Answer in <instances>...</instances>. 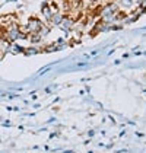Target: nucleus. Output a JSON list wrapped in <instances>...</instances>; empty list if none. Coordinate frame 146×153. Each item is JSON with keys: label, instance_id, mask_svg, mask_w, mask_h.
I'll return each mask as SVG.
<instances>
[{"label": "nucleus", "instance_id": "obj_4", "mask_svg": "<svg viewBox=\"0 0 146 153\" xmlns=\"http://www.w3.org/2000/svg\"><path fill=\"white\" fill-rule=\"evenodd\" d=\"M57 10L56 9H53V6H48V4H44L42 6V9H41V13H42V16L47 19V21H50L51 19V16H53V13H56Z\"/></svg>", "mask_w": 146, "mask_h": 153}, {"label": "nucleus", "instance_id": "obj_1", "mask_svg": "<svg viewBox=\"0 0 146 153\" xmlns=\"http://www.w3.org/2000/svg\"><path fill=\"white\" fill-rule=\"evenodd\" d=\"M4 38L6 39H9L10 42L12 41H16V39H19L21 38V31H19V25L12 22L10 25H7L6 26V31H4Z\"/></svg>", "mask_w": 146, "mask_h": 153}, {"label": "nucleus", "instance_id": "obj_5", "mask_svg": "<svg viewBox=\"0 0 146 153\" xmlns=\"http://www.w3.org/2000/svg\"><path fill=\"white\" fill-rule=\"evenodd\" d=\"M61 21H63V15L60 12H56V13H53V16H51V19H50L48 22L51 25H60Z\"/></svg>", "mask_w": 146, "mask_h": 153}, {"label": "nucleus", "instance_id": "obj_10", "mask_svg": "<svg viewBox=\"0 0 146 153\" xmlns=\"http://www.w3.org/2000/svg\"><path fill=\"white\" fill-rule=\"evenodd\" d=\"M10 50H13L15 53H24V50H25V48L19 47V45H10Z\"/></svg>", "mask_w": 146, "mask_h": 153}, {"label": "nucleus", "instance_id": "obj_9", "mask_svg": "<svg viewBox=\"0 0 146 153\" xmlns=\"http://www.w3.org/2000/svg\"><path fill=\"white\" fill-rule=\"evenodd\" d=\"M41 39H42V38L39 36V34H32V35H31V41H32L34 44L38 42V41H41Z\"/></svg>", "mask_w": 146, "mask_h": 153}, {"label": "nucleus", "instance_id": "obj_12", "mask_svg": "<svg viewBox=\"0 0 146 153\" xmlns=\"http://www.w3.org/2000/svg\"><path fill=\"white\" fill-rule=\"evenodd\" d=\"M74 1H79V0H74Z\"/></svg>", "mask_w": 146, "mask_h": 153}, {"label": "nucleus", "instance_id": "obj_3", "mask_svg": "<svg viewBox=\"0 0 146 153\" xmlns=\"http://www.w3.org/2000/svg\"><path fill=\"white\" fill-rule=\"evenodd\" d=\"M59 26L61 28V31H64L67 34V32L72 31V28L74 26V19L70 18V16H63V21H61V24Z\"/></svg>", "mask_w": 146, "mask_h": 153}, {"label": "nucleus", "instance_id": "obj_7", "mask_svg": "<svg viewBox=\"0 0 146 153\" xmlns=\"http://www.w3.org/2000/svg\"><path fill=\"white\" fill-rule=\"evenodd\" d=\"M25 54H29V56H32V54H38L39 53V50L38 48H26V50H24Z\"/></svg>", "mask_w": 146, "mask_h": 153}, {"label": "nucleus", "instance_id": "obj_8", "mask_svg": "<svg viewBox=\"0 0 146 153\" xmlns=\"http://www.w3.org/2000/svg\"><path fill=\"white\" fill-rule=\"evenodd\" d=\"M36 34H39V36H41V38H44V36L48 34V28L42 25V28H41V29H39V32H36Z\"/></svg>", "mask_w": 146, "mask_h": 153}, {"label": "nucleus", "instance_id": "obj_11", "mask_svg": "<svg viewBox=\"0 0 146 153\" xmlns=\"http://www.w3.org/2000/svg\"><path fill=\"white\" fill-rule=\"evenodd\" d=\"M88 1H91V3H95V1H98V0H88Z\"/></svg>", "mask_w": 146, "mask_h": 153}, {"label": "nucleus", "instance_id": "obj_6", "mask_svg": "<svg viewBox=\"0 0 146 153\" xmlns=\"http://www.w3.org/2000/svg\"><path fill=\"white\" fill-rule=\"evenodd\" d=\"M115 4L118 7H132L133 6V0H117Z\"/></svg>", "mask_w": 146, "mask_h": 153}, {"label": "nucleus", "instance_id": "obj_2", "mask_svg": "<svg viewBox=\"0 0 146 153\" xmlns=\"http://www.w3.org/2000/svg\"><path fill=\"white\" fill-rule=\"evenodd\" d=\"M26 28H28V31H29V35H32V34L39 32V29L42 28V22H41L39 19H36V18H31V19L28 21V24H26Z\"/></svg>", "mask_w": 146, "mask_h": 153}]
</instances>
